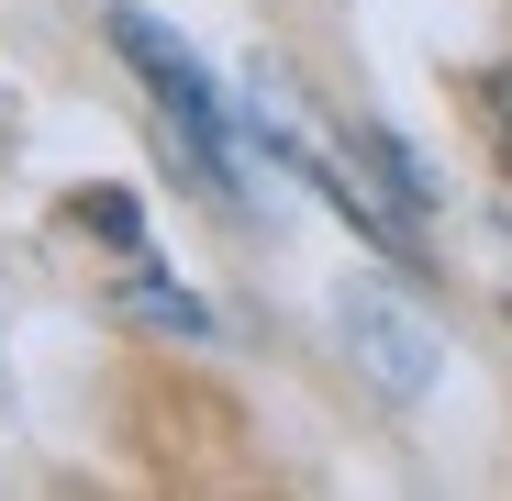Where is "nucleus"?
<instances>
[{"label":"nucleus","mask_w":512,"mask_h":501,"mask_svg":"<svg viewBox=\"0 0 512 501\" xmlns=\"http://www.w3.org/2000/svg\"><path fill=\"white\" fill-rule=\"evenodd\" d=\"M123 312H134V323H167V334H212V312H201L190 290H167V279H134Z\"/></svg>","instance_id":"7ed1b4c3"},{"label":"nucleus","mask_w":512,"mask_h":501,"mask_svg":"<svg viewBox=\"0 0 512 501\" xmlns=\"http://www.w3.org/2000/svg\"><path fill=\"white\" fill-rule=\"evenodd\" d=\"M334 323H346L357 368H368L390 401H423V390H435V334H423V312H412L401 290H379V279H346Z\"/></svg>","instance_id":"f03ea898"},{"label":"nucleus","mask_w":512,"mask_h":501,"mask_svg":"<svg viewBox=\"0 0 512 501\" xmlns=\"http://www.w3.org/2000/svg\"><path fill=\"white\" fill-rule=\"evenodd\" d=\"M101 34H112V56H123L145 90H156V112L190 134V167H201L212 190H234V134H223V90H212V67H201L179 34H167L156 12H112Z\"/></svg>","instance_id":"f257e3e1"},{"label":"nucleus","mask_w":512,"mask_h":501,"mask_svg":"<svg viewBox=\"0 0 512 501\" xmlns=\"http://www.w3.org/2000/svg\"><path fill=\"white\" fill-rule=\"evenodd\" d=\"M490 123H501V156H512V67L490 78Z\"/></svg>","instance_id":"20e7f679"}]
</instances>
